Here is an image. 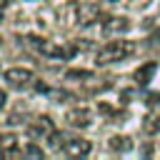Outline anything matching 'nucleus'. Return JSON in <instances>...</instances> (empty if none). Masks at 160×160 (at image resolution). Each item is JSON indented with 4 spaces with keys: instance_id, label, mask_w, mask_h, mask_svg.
<instances>
[{
    "instance_id": "obj_6",
    "label": "nucleus",
    "mask_w": 160,
    "mask_h": 160,
    "mask_svg": "<svg viewBox=\"0 0 160 160\" xmlns=\"http://www.w3.org/2000/svg\"><path fill=\"white\" fill-rule=\"evenodd\" d=\"M52 130H55V128H52V120H50L48 115H40V118H35V122L28 128V135H30L32 140H42V138H50Z\"/></svg>"
},
{
    "instance_id": "obj_3",
    "label": "nucleus",
    "mask_w": 160,
    "mask_h": 160,
    "mask_svg": "<svg viewBox=\"0 0 160 160\" xmlns=\"http://www.w3.org/2000/svg\"><path fill=\"white\" fill-rule=\"evenodd\" d=\"M135 52V42L130 40H110L108 45H102L95 55V62L98 65H110V62H118V60H125Z\"/></svg>"
},
{
    "instance_id": "obj_14",
    "label": "nucleus",
    "mask_w": 160,
    "mask_h": 160,
    "mask_svg": "<svg viewBox=\"0 0 160 160\" xmlns=\"http://www.w3.org/2000/svg\"><path fill=\"white\" fill-rule=\"evenodd\" d=\"M65 78L68 80H88V78H92V72L90 70H68Z\"/></svg>"
},
{
    "instance_id": "obj_17",
    "label": "nucleus",
    "mask_w": 160,
    "mask_h": 160,
    "mask_svg": "<svg viewBox=\"0 0 160 160\" xmlns=\"http://www.w3.org/2000/svg\"><path fill=\"white\" fill-rule=\"evenodd\" d=\"M5 100H8V98H5V92H2V90H0V108H2V105H5Z\"/></svg>"
},
{
    "instance_id": "obj_5",
    "label": "nucleus",
    "mask_w": 160,
    "mask_h": 160,
    "mask_svg": "<svg viewBox=\"0 0 160 160\" xmlns=\"http://www.w3.org/2000/svg\"><path fill=\"white\" fill-rule=\"evenodd\" d=\"M105 15H102V10L98 8V5H92V2H82V5H78V22L80 25H92V22H100Z\"/></svg>"
},
{
    "instance_id": "obj_11",
    "label": "nucleus",
    "mask_w": 160,
    "mask_h": 160,
    "mask_svg": "<svg viewBox=\"0 0 160 160\" xmlns=\"http://www.w3.org/2000/svg\"><path fill=\"white\" fill-rule=\"evenodd\" d=\"M108 145H110V150H118V152L132 150V140H130L128 135H112V138L108 140Z\"/></svg>"
},
{
    "instance_id": "obj_1",
    "label": "nucleus",
    "mask_w": 160,
    "mask_h": 160,
    "mask_svg": "<svg viewBox=\"0 0 160 160\" xmlns=\"http://www.w3.org/2000/svg\"><path fill=\"white\" fill-rule=\"evenodd\" d=\"M48 145L62 155H88L90 152V142L80 135H72V132H65V130H52L50 138H48Z\"/></svg>"
},
{
    "instance_id": "obj_7",
    "label": "nucleus",
    "mask_w": 160,
    "mask_h": 160,
    "mask_svg": "<svg viewBox=\"0 0 160 160\" xmlns=\"http://www.w3.org/2000/svg\"><path fill=\"white\" fill-rule=\"evenodd\" d=\"M90 110L88 108H72V110H68L65 112V120L72 125V128H88L90 125Z\"/></svg>"
},
{
    "instance_id": "obj_9",
    "label": "nucleus",
    "mask_w": 160,
    "mask_h": 160,
    "mask_svg": "<svg viewBox=\"0 0 160 160\" xmlns=\"http://www.w3.org/2000/svg\"><path fill=\"white\" fill-rule=\"evenodd\" d=\"M130 30V20L128 18H108L102 20V32L105 35H120V32H128Z\"/></svg>"
},
{
    "instance_id": "obj_8",
    "label": "nucleus",
    "mask_w": 160,
    "mask_h": 160,
    "mask_svg": "<svg viewBox=\"0 0 160 160\" xmlns=\"http://www.w3.org/2000/svg\"><path fill=\"white\" fill-rule=\"evenodd\" d=\"M22 150L18 148V138L12 135V132H2L0 135V155L2 158H15V155H20Z\"/></svg>"
},
{
    "instance_id": "obj_10",
    "label": "nucleus",
    "mask_w": 160,
    "mask_h": 160,
    "mask_svg": "<svg viewBox=\"0 0 160 160\" xmlns=\"http://www.w3.org/2000/svg\"><path fill=\"white\" fill-rule=\"evenodd\" d=\"M155 70H158V62H145L142 68L135 70V82H138V85H148L150 78L155 75Z\"/></svg>"
},
{
    "instance_id": "obj_12",
    "label": "nucleus",
    "mask_w": 160,
    "mask_h": 160,
    "mask_svg": "<svg viewBox=\"0 0 160 160\" xmlns=\"http://www.w3.org/2000/svg\"><path fill=\"white\" fill-rule=\"evenodd\" d=\"M142 130H145L148 135L158 132V130H160V115H155V112L145 115V120H142Z\"/></svg>"
},
{
    "instance_id": "obj_4",
    "label": "nucleus",
    "mask_w": 160,
    "mask_h": 160,
    "mask_svg": "<svg viewBox=\"0 0 160 160\" xmlns=\"http://www.w3.org/2000/svg\"><path fill=\"white\" fill-rule=\"evenodd\" d=\"M5 80H8V85L25 90V88H30L35 82V75L28 68H10V70H5Z\"/></svg>"
},
{
    "instance_id": "obj_13",
    "label": "nucleus",
    "mask_w": 160,
    "mask_h": 160,
    "mask_svg": "<svg viewBox=\"0 0 160 160\" xmlns=\"http://www.w3.org/2000/svg\"><path fill=\"white\" fill-rule=\"evenodd\" d=\"M22 155H28V158H42V155H45V150H42L40 145L30 142V145H25V148H22Z\"/></svg>"
},
{
    "instance_id": "obj_16",
    "label": "nucleus",
    "mask_w": 160,
    "mask_h": 160,
    "mask_svg": "<svg viewBox=\"0 0 160 160\" xmlns=\"http://www.w3.org/2000/svg\"><path fill=\"white\" fill-rule=\"evenodd\" d=\"M158 42H160V28H158V30L150 35V45H158Z\"/></svg>"
},
{
    "instance_id": "obj_15",
    "label": "nucleus",
    "mask_w": 160,
    "mask_h": 160,
    "mask_svg": "<svg viewBox=\"0 0 160 160\" xmlns=\"http://www.w3.org/2000/svg\"><path fill=\"white\" fill-rule=\"evenodd\" d=\"M148 102H150V105H158V102H160V95H158V92H150V95H148Z\"/></svg>"
},
{
    "instance_id": "obj_2",
    "label": "nucleus",
    "mask_w": 160,
    "mask_h": 160,
    "mask_svg": "<svg viewBox=\"0 0 160 160\" xmlns=\"http://www.w3.org/2000/svg\"><path fill=\"white\" fill-rule=\"evenodd\" d=\"M28 42H30V48H32L35 52H40V55H45V58H60V60H68V58H72V55L78 52L75 45H60V42H55V40L38 38V35H30Z\"/></svg>"
}]
</instances>
